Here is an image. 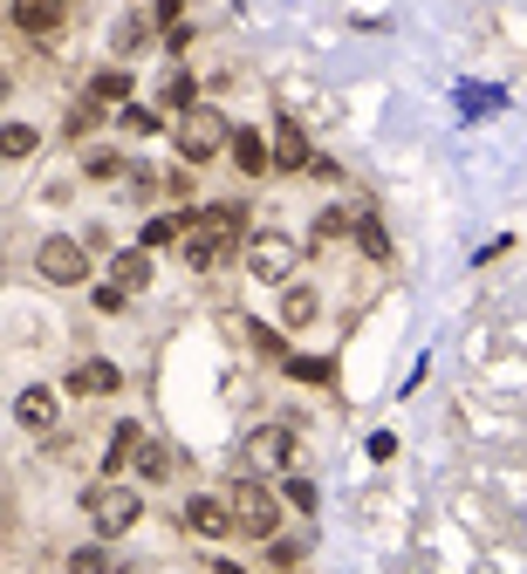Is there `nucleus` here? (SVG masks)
Masks as SVG:
<instances>
[{"instance_id": "1", "label": "nucleus", "mask_w": 527, "mask_h": 574, "mask_svg": "<svg viewBox=\"0 0 527 574\" xmlns=\"http://www.w3.org/2000/svg\"><path fill=\"white\" fill-rule=\"evenodd\" d=\"M179 240H185V267H199V274L219 267V260L233 253V240H240V205H213V213H192Z\"/></svg>"}, {"instance_id": "2", "label": "nucleus", "mask_w": 527, "mask_h": 574, "mask_svg": "<svg viewBox=\"0 0 527 574\" xmlns=\"http://www.w3.org/2000/svg\"><path fill=\"white\" fill-rule=\"evenodd\" d=\"M226 519H233L240 534H254V540H274V527H282V500H274L261 479H240L233 500H226Z\"/></svg>"}, {"instance_id": "3", "label": "nucleus", "mask_w": 527, "mask_h": 574, "mask_svg": "<svg viewBox=\"0 0 527 574\" xmlns=\"http://www.w3.org/2000/svg\"><path fill=\"white\" fill-rule=\"evenodd\" d=\"M89 519H96V534H131L137 527V513H144V500H137V486H89Z\"/></svg>"}, {"instance_id": "4", "label": "nucleus", "mask_w": 527, "mask_h": 574, "mask_svg": "<svg viewBox=\"0 0 527 574\" xmlns=\"http://www.w3.org/2000/svg\"><path fill=\"white\" fill-rule=\"evenodd\" d=\"M226 137H233V130H226V117L213 110V103H192L185 123H179V151H185L192 165H206L213 151H226Z\"/></svg>"}, {"instance_id": "5", "label": "nucleus", "mask_w": 527, "mask_h": 574, "mask_svg": "<svg viewBox=\"0 0 527 574\" xmlns=\"http://www.w3.org/2000/svg\"><path fill=\"white\" fill-rule=\"evenodd\" d=\"M295 240L288 232H254V240H247V267H254V280H288L295 274Z\"/></svg>"}, {"instance_id": "6", "label": "nucleus", "mask_w": 527, "mask_h": 574, "mask_svg": "<svg viewBox=\"0 0 527 574\" xmlns=\"http://www.w3.org/2000/svg\"><path fill=\"white\" fill-rule=\"evenodd\" d=\"M35 267H41L48 280H56V287H75V280H89V253L75 247V240H62V232H56V240H41Z\"/></svg>"}, {"instance_id": "7", "label": "nucleus", "mask_w": 527, "mask_h": 574, "mask_svg": "<svg viewBox=\"0 0 527 574\" xmlns=\"http://www.w3.org/2000/svg\"><path fill=\"white\" fill-rule=\"evenodd\" d=\"M69 21V0H14V28L21 35H56Z\"/></svg>"}, {"instance_id": "8", "label": "nucleus", "mask_w": 527, "mask_h": 574, "mask_svg": "<svg viewBox=\"0 0 527 574\" xmlns=\"http://www.w3.org/2000/svg\"><path fill=\"white\" fill-rule=\"evenodd\" d=\"M117 383H123L117 362H104V356H89V362H75V370H69V390H75V397H110Z\"/></svg>"}, {"instance_id": "9", "label": "nucleus", "mask_w": 527, "mask_h": 574, "mask_svg": "<svg viewBox=\"0 0 527 574\" xmlns=\"http://www.w3.org/2000/svg\"><path fill=\"white\" fill-rule=\"evenodd\" d=\"M14 417H21V424H28V431H56V390H21V397H14Z\"/></svg>"}, {"instance_id": "10", "label": "nucleus", "mask_w": 527, "mask_h": 574, "mask_svg": "<svg viewBox=\"0 0 527 574\" xmlns=\"http://www.w3.org/2000/svg\"><path fill=\"white\" fill-rule=\"evenodd\" d=\"M185 527H192L199 540H219L226 527H233V519H226V506H219V500H185Z\"/></svg>"}, {"instance_id": "11", "label": "nucleus", "mask_w": 527, "mask_h": 574, "mask_svg": "<svg viewBox=\"0 0 527 574\" xmlns=\"http://www.w3.org/2000/svg\"><path fill=\"white\" fill-rule=\"evenodd\" d=\"M267 165H282V171H301V165H309V137H301L295 123H282V130H274V151H267Z\"/></svg>"}, {"instance_id": "12", "label": "nucleus", "mask_w": 527, "mask_h": 574, "mask_svg": "<svg viewBox=\"0 0 527 574\" xmlns=\"http://www.w3.org/2000/svg\"><path fill=\"white\" fill-rule=\"evenodd\" d=\"M123 465H137V473H144L151 486H158V479L171 473V452L158 445V438H144V431H137V445H131V458H123Z\"/></svg>"}, {"instance_id": "13", "label": "nucleus", "mask_w": 527, "mask_h": 574, "mask_svg": "<svg viewBox=\"0 0 527 574\" xmlns=\"http://www.w3.org/2000/svg\"><path fill=\"white\" fill-rule=\"evenodd\" d=\"M144 280H151V260H144V247H137V253H117V260H110V287H123V295H137Z\"/></svg>"}, {"instance_id": "14", "label": "nucleus", "mask_w": 527, "mask_h": 574, "mask_svg": "<svg viewBox=\"0 0 527 574\" xmlns=\"http://www.w3.org/2000/svg\"><path fill=\"white\" fill-rule=\"evenodd\" d=\"M288 452H295V438H288V424H274V431H261L254 445H247V458H254V465H282Z\"/></svg>"}, {"instance_id": "15", "label": "nucleus", "mask_w": 527, "mask_h": 574, "mask_svg": "<svg viewBox=\"0 0 527 574\" xmlns=\"http://www.w3.org/2000/svg\"><path fill=\"white\" fill-rule=\"evenodd\" d=\"M233 144V165L254 178V171H267V137H254V130H240V137H226Z\"/></svg>"}, {"instance_id": "16", "label": "nucleus", "mask_w": 527, "mask_h": 574, "mask_svg": "<svg viewBox=\"0 0 527 574\" xmlns=\"http://www.w3.org/2000/svg\"><path fill=\"white\" fill-rule=\"evenodd\" d=\"M282 322H288V328H309V322H315V287H288Z\"/></svg>"}, {"instance_id": "17", "label": "nucleus", "mask_w": 527, "mask_h": 574, "mask_svg": "<svg viewBox=\"0 0 527 574\" xmlns=\"http://www.w3.org/2000/svg\"><path fill=\"white\" fill-rule=\"evenodd\" d=\"M35 151V123H0V158H28Z\"/></svg>"}, {"instance_id": "18", "label": "nucleus", "mask_w": 527, "mask_h": 574, "mask_svg": "<svg viewBox=\"0 0 527 574\" xmlns=\"http://www.w3.org/2000/svg\"><path fill=\"white\" fill-rule=\"evenodd\" d=\"M357 247H363L370 260H391V240H384V226H376L370 213H357Z\"/></svg>"}, {"instance_id": "19", "label": "nucleus", "mask_w": 527, "mask_h": 574, "mask_svg": "<svg viewBox=\"0 0 527 574\" xmlns=\"http://www.w3.org/2000/svg\"><path fill=\"white\" fill-rule=\"evenodd\" d=\"M185 219H192V213H165V219H151V226H144V247H171V240L185 232Z\"/></svg>"}, {"instance_id": "20", "label": "nucleus", "mask_w": 527, "mask_h": 574, "mask_svg": "<svg viewBox=\"0 0 527 574\" xmlns=\"http://www.w3.org/2000/svg\"><path fill=\"white\" fill-rule=\"evenodd\" d=\"M89 96H96V103H123V96H131V75H123V69H104V75L89 83Z\"/></svg>"}, {"instance_id": "21", "label": "nucleus", "mask_w": 527, "mask_h": 574, "mask_svg": "<svg viewBox=\"0 0 527 574\" xmlns=\"http://www.w3.org/2000/svg\"><path fill=\"white\" fill-rule=\"evenodd\" d=\"M131 445H137V424H117V438H110V458H104V473H117V465L131 458Z\"/></svg>"}, {"instance_id": "22", "label": "nucleus", "mask_w": 527, "mask_h": 574, "mask_svg": "<svg viewBox=\"0 0 527 574\" xmlns=\"http://www.w3.org/2000/svg\"><path fill=\"white\" fill-rule=\"evenodd\" d=\"M69 574H110L104 547H83V554H69Z\"/></svg>"}, {"instance_id": "23", "label": "nucleus", "mask_w": 527, "mask_h": 574, "mask_svg": "<svg viewBox=\"0 0 527 574\" xmlns=\"http://www.w3.org/2000/svg\"><path fill=\"white\" fill-rule=\"evenodd\" d=\"M288 376H301V383H330V362H315V356H295V362H288Z\"/></svg>"}, {"instance_id": "24", "label": "nucleus", "mask_w": 527, "mask_h": 574, "mask_svg": "<svg viewBox=\"0 0 527 574\" xmlns=\"http://www.w3.org/2000/svg\"><path fill=\"white\" fill-rule=\"evenodd\" d=\"M288 506H301V513H315V486H309V479H288Z\"/></svg>"}, {"instance_id": "25", "label": "nucleus", "mask_w": 527, "mask_h": 574, "mask_svg": "<svg viewBox=\"0 0 527 574\" xmlns=\"http://www.w3.org/2000/svg\"><path fill=\"white\" fill-rule=\"evenodd\" d=\"M123 130H137V137H151V130H158V117H151V110H123Z\"/></svg>"}, {"instance_id": "26", "label": "nucleus", "mask_w": 527, "mask_h": 574, "mask_svg": "<svg viewBox=\"0 0 527 574\" xmlns=\"http://www.w3.org/2000/svg\"><path fill=\"white\" fill-rule=\"evenodd\" d=\"M137 41H144V21H123V28H117V48H123V56H131Z\"/></svg>"}, {"instance_id": "27", "label": "nucleus", "mask_w": 527, "mask_h": 574, "mask_svg": "<svg viewBox=\"0 0 527 574\" xmlns=\"http://www.w3.org/2000/svg\"><path fill=\"white\" fill-rule=\"evenodd\" d=\"M96 308H104V315H117V308H123V287L104 280V287H96Z\"/></svg>"}]
</instances>
